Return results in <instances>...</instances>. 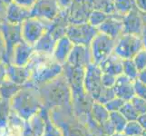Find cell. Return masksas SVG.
Returning a JSON list of instances; mask_svg holds the SVG:
<instances>
[{
	"label": "cell",
	"mask_w": 146,
	"mask_h": 136,
	"mask_svg": "<svg viewBox=\"0 0 146 136\" xmlns=\"http://www.w3.org/2000/svg\"><path fill=\"white\" fill-rule=\"evenodd\" d=\"M61 8L56 0H36L30 8V17L52 21L57 16Z\"/></svg>",
	"instance_id": "cell-11"
},
{
	"label": "cell",
	"mask_w": 146,
	"mask_h": 136,
	"mask_svg": "<svg viewBox=\"0 0 146 136\" xmlns=\"http://www.w3.org/2000/svg\"><path fill=\"white\" fill-rule=\"evenodd\" d=\"M109 120L113 124L115 131H116L117 133L123 132L125 125L127 123L126 119L123 117V115L119 111H117V112H110Z\"/></svg>",
	"instance_id": "cell-32"
},
{
	"label": "cell",
	"mask_w": 146,
	"mask_h": 136,
	"mask_svg": "<svg viewBox=\"0 0 146 136\" xmlns=\"http://www.w3.org/2000/svg\"><path fill=\"white\" fill-rule=\"evenodd\" d=\"M93 114H94V118L96 119L99 123L103 124L104 122H106V121L109 119L110 113L108 112V110L104 107V104L95 101L93 105Z\"/></svg>",
	"instance_id": "cell-31"
},
{
	"label": "cell",
	"mask_w": 146,
	"mask_h": 136,
	"mask_svg": "<svg viewBox=\"0 0 146 136\" xmlns=\"http://www.w3.org/2000/svg\"><path fill=\"white\" fill-rule=\"evenodd\" d=\"M119 112L123 115V117L125 119L129 120V121L137 120V118L139 117L138 113L135 111V109L133 108L132 103H130V101L124 103V104L122 106V108L119 110Z\"/></svg>",
	"instance_id": "cell-34"
},
{
	"label": "cell",
	"mask_w": 146,
	"mask_h": 136,
	"mask_svg": "<svg viewBox=\"0 0 146 136\" xmlns=\"http://www.w3.org/2000/svg\"><path fill=\"white\" fill-rule=\"evenodd\" d=\"M110 15L105 14L102 11H99V10H94L93 9L92 12L90 13L89 17H88V21L87 23L91 25L94 27H98L100 25H102L105 20L108 18Z\"/></svg>",
	"instance_id": "cell-33"
},
{
	"label": "cell",
	"mask_w": 146,
	"mask_h": 136,
	"mask_svg": "<svg viewBox=\"0 0 146 136\" xmlns=\"http://www.w3.org/2000/svg\"><path fill=\"white\" fill-rule=\"evenodd\" d=\"M63 74L71 90L72 100H81L86 94L84 88V67L74 66L67 63L63 64Z\"/></svg>",
	"instance_id": "cell-4"
},
{
	"label": "cell",
	"mask_w": 146,
	"mask_h": 136,
	"mask_svg": "<svg viewBox=\"0 0 146 136\" xmlns=\"http://www.w3.org/2000/svg\"><path fill=\"white\" fill-rule=\"evenodd\" d=\"M139 116L140 117H138L137 120L139 119V122L140 123H140L141 126H143L144 129H146V113H143V114L139 115Z\"/></svg>",
	"instance_id": "cell-48"
},
{
	"label": "cell",
	"mask_w": 146,
	"mask_h": 136,
	"mask_svg": "<svg viewBox=\"0 0 146 136\" xmlns=\"http://www.w3.org/2000/svg\"><path fill=\"white\" fill-rule=\"evenodd\" d=\"M7 9V4L5 2V0H0V19L5 21L6 19V14Z\"/></svg>",
	"instance_id": "cell-42"
},
{
	"label": "cell",
	"mask_w": 146,
	"mask_h": 136,
	"mask_svg": "<svg viewBox=\"0 0 146 136\" xmlns=\"http://www.w3.org/2000/svg\"><path fill=\"white\" fill-rule=\"evenodd\" d=\"M93 9L99 10L107 15L115 13L113 0H93Z\"/></svg>",
	"instance_id": "cell-29"
},
{
	"label": "cell",
	"mask_w": 146,
	"mask_h": 136,
	"mask_svg": "<svg viewBox=\"0 0 146 136\" xmlns=\"http://www.w3.org/2000/svg\"><path fill=\"white\" fill-rule=\"evenodd\" d=\"M2 23H3V20L0 19V29H1V27H2Z\"/></svg>",
	"instance_id": "cell-51"
},
{
	"label": "cell",
	"mask_w": 146,
	"mask_h": 136,
	"mask_svg": "<svg viewBox=\"0 0 146 136\" xmlns=\"http://www.w3.org/2000/svg\"><path fill=\"white\" fill-rule=\"evenodd\" d=\"M66 63L74 66H82L85 68L89 64L92 63L91 51L89 46L74 44L67 57Z\"/></svg>",
	"instance_id": "cell-15"
},
{
	"label": "cell",
	"mask_w": 146,
	"mask_h": 136,
	"mask_svg": "<svg viewBox=\"0 0 146 136\" xmlns=\"http://www.w3.org/2000/svg\"><path fill=\"white\" fill-rule=\"evenodd\" d=\"M98 65L103 73L113 74L114 76L123 74V59L113 53Z\"/></svg>",
	"instance_id": "cell-22"
},
{
	"label": "cell",
	"mask_w": 146,
	"mask_h": 136,
	"mask_svg": "<svg viewBox=\"0 0 146 136\" xmlns=\"http://www.w3.org/2000/svg\"><path fill=\"white\" fill-rule=\"evenodd\" d=\"M50 21L29 17L21 24V34L23 41L34 46L43 34L47 31Z\"/></svg>",
	"instance_id": "cell-7"
},
{
	"label": "cell",
	"mask_w": 146,
	"mask_h": 136,
	"mask_svg": "<svg viewBox=\"0 0 146 136\" xmlns=\"http://www.w3.org/2000/svg\"><path fill=\"white\" fill-rule=\"evenodd\" d=\"M123 34H130L134 36H141L144 27L143 20L141 17L140 11L135 7L126 14L123 17Z\"/></svg>",
	"instance_id": "cell-14"
},
{
	"label": "cell",
	"mask_w": 146,
	"mask_h": 136,
	"mask_svg": "<svg viewBox=\"0 0 146 136\" xmlns=\"http://www.w3.org/2000/svg\"><path fill=\"white\" fill-rule=\"evenodd\" d=\"M93 10V0H74L69 7V25L87 23L90 13Z\"/></svg>",
	"instance_id": "cell-12"
},
{
	"label": "cell",
	"mask_w": 146,
	"mask_h": 136,
	"mask_svg": "<svg viewBox=\"0 0 146 136\" xmlns=\"http://www.w3.org/2000/svg\"><path fill=\"white\" fill-rule=\"evenodd\" d=\"M113 89L115 91L116 97L124 100L125 102H128L135 95L133 81L125 76L124 74L118 75L116 77Z\"/></svg>",
	"instance_id": "cell-18"
},
{
	"label": "cell",
	"mask_w": 146,
	"mask_h": 136,
	"mask_svg": "<svg viewBox=\"0 0 146 136\" xmlns=\"http://www.w3.org/2000/svg\"><path fill=\"white\" fill-rule=\"evenodd\" d=\"M7 79V64L0 61V84Z\"/></svg>",
	"instance_id": "cell-44"
},
{
	"label": "cell",
	"mask_w": 146,
	"mask_h": 136,
	"mask_svg": "<svg viewBox=\"0 0 146 136\" xmlns=\"http://www.w3.org/2000/svg\"><path fill=\"white\" fill-rule=\"evenodd\" d=\"M22 88V85L15 84L7 78L0 84V99L11 100Z\"/></svg>",
	"instance_id": "cell-25"
},
{
	"label": "cell",
	"mask_w": 146,
	"mask_h": 136,
	"mask_svg": "<svg viewBox=\"0 0 146 136\" xmlns=\"http://www.w3.org/2000/svg\"><path fill=\"white\" fill-rule=\"evenodd\" d=\"M123 17L116 13L110 15L108 18L97 27L98 32L116 40L123 33Z\"/></svg>",
	"instance_id": "cell-13"
},
{
	"label": "cell",
	"mask_w": 146,
	"mask_h": 136,
	"mask_svg": "<svg viewBox=\"0 0 146 136\" xmlns=\"http://www.w3.org/2000/svg\"><path fill=\"white\" fill-rule=\"evenodd\" d=\"M142 49H143V44L141 36L123 34L116 39L113 53L123 60L132 59Z\"/></svg>",
	"instance_id": "cell-6"
},
{
	"label": "cell",
	"mask_w": 146,
	"mask_h": 136,
	"mask_svg": "<svg viewBox=\"0 0 146 136\" xmlns=\"http://www.w3.org/2000/svg\"><path fill=\"white\" fill-rule=\"evenodd\" d=\"M41 103L46 107L68 104L72 101L71 90L64 74L37 89Z\"/></svg>",
	"instance_id": "cell-2"
},
{
	"label": "cell",
	"mask_w": 146,
	"mask_h": 136,
	"mask_svg": "<svg viewBox=\"0 0 146 136\" xmlns=\"http://www.w3.org/2000/svg\"><path fill=\"white\" fill-rule=\"evenodd\" d=\"M10 110V100L0 99V136L7 128Z\"/></svg>",
	"instance_id": "cell-26"
},
{
	"label": "cell",
	"mask_w": 146,
	"mask_h": 136,
	"mask_svg": "<svg viewBox=\"0 0 146 136\" xmlns=\"http://www.w3.org/2000/svg\"><path fill=\"white\" fill-rule=\"evenodd\" d=\"M56 41L57 40H55L52 34L46 31L40 37L38 41L34 44L35 52L38 54L52 55Z\"/></svg>",
	"instance_id": "cell-23"
},
{
	"label": "cell",
	"mask_w": 146,
	"mask_h": 136,
	"mask_svg": "<svg viewBox=\"0 0 146 136\" xmlns=\"http://www.w3.org/2000/svg\"><path fill=\"white\" fill-rule=\"evenodd\" d=\"M116 40L102 33H97L90 44L92 63L100 64L106 59L111 54H113Z\"/></svg>",
	"instance_id": "cell-5"
},
{
	"label": "cell",
	"mask_w": 146,
	"mask_h": 136,
	"mask_svg": "<svg viewBox=\"0 0 146 136\" xmlns=\"http://www.w3.org/2000/svg\"><path fill=\"white\" fill-rule=\"evenodd\" d=\"M1 31L5 42H6V57H5V64H11L12 54L14 47L19 43L23 42L22 34H21V25H13L9 24L7 21H3Z\"/></svg>",
	"instance_id": "cell-10"
},
{
	"label": "cell",
	"mask_w": 146,
	"mask_h": 136,
	"mask_svg": "<svg viewBox=\"0 0 146 136\" xmlns=\"http://www.w3.org/2000/svg\"><path fill=\"white\" fill-rule=\"evenodd\" d=\"M5 2H6V3L8 5V4H10V3H12V2H13V0H5Z\"/></svg>",
	"instance_id": "cell-50"
},
{
	"label": "cell",
	"mask_w": 146,
	"mask_h": 136,
	"mask_svg": "<svg viewBox=\"0 0 146 136\" xmlns=\"http://www.w3.org/2000/svg\"><path fill=\"white\" fill-rule=\"evenodd\" d=\"M37 114L40 115V116L44 120V122H46L44 133L42 136H63L62 133L60 132V130L55 127L54 124L51 122V120H50L47 107H46L44 105L42 104V106L40 107Z\"/></svg>",
	"instance_id": "cell-24"
},
{
	"label": "cell",
	"mask_w": 146,
	"mask_h": 136,
	"mask_svg": "<svg viewBox=\"0 0 146 136\" xmlns=\"http://www.w3.org/2000/svg\"><path fill=\"white\" fill-rule=\"evenodd\" d=\"M68 17L69 8L61 9L55 18L50 21L47 31L52 34L55 40H58L66 34V29L69 26Z\"/></svg>",
	"instance_id": "cell-16"
},
{
	"label": "cell",
	"mask_w": 146,
	"mask_h": 136,
	"mask_svg": "<svg viewBox=\"0 0 146 136\" xmlns=\"http://www.w3.org/2000/svg\"><path fill=\"white\" fill-rule=\"evenodd\" d=\"M29 17H31L29 8L23 7L14 2L7 5L5 21L13 25H21L25 20Z\"/></svg>",
	"instance_id": "cell-20"
},
{
	"label": "cell",
	"mask_w": 146,
	"mask_h": 136,
	"mask_svg": "<svg viewBox=\"0 0 146 136\" xmlns=\"http://www.w3.org/2000/svg\"><path fill=\"white\" fill-rule=\"evenodd\" d=\"M124 103H125L124 100L121 99L119 97H115L104 105V107L108 110L109 113L110 112H117V111H119L121 108H122Z\"/></svg>",
	"instance_id": "cell-38"
},
{
	"label": "cell",
	"mask_w": 146,
	"mask_h": 136,
	"mask_svg": "<svg viewBox=\"0 0 146 136\" xmlns=\"http://www.w3.org/2000/svg\"><path fill=\"white\" fill-rule=\"evenodd\" d=\"M56 1L61 9H68L72 6L74 0H56Z\"/></svg>",
	"instance_id": "cell-46"
},
{
	"label": "cell",
	"mask_w": 146,
	"mask_h": 136,
	"mask_svg": "<svg viewBox=\"0 0 146 136\" xmlns=\"http://www.w3.org/2000/svg\"><path fill=\"white\" fill-rule=\"evenodd\" d=\"M141 39H142V42H143V48L146 50V26L144 25V27L143 28V31H142V34H141Z\"/></svg>",
	"instance_id": "cell-49"
},
{
	"label": "cell",
	"mask_w": 146,
	"mask_h": 136,
	"mask_svg": "<svg viewBox=\"0 0 146 136\" xmlns=\"http://www.w3.org/2000/svg\"><path fill=\"white\" fill-rule=\"evenodd\" d=\"M102 70L98 64L94 63L89 64L84 69V88L85 93L90 97L96 101L101 90L103 88L102 84Z\"/></svg>",
	"instance_id": "cell-8"
},
{
	"label": "cell",
	"mask_w": 146,
	"mask_h": 136,
	"mask_svg": "<svg viewBox=\"0 0 146 136\" xmlns=\"http://www.w3.org/2000/svg\"><path fill=\"white\" fill-rule=\"evenodd\" d=\"M116 77L107 73H102V84L104 87H113L116 81Z\"/></svg>",
	"instance_id": "cell-39"
},
{
	"label": "cell",
	"mask_w": 146,
	"mask_h": 136,
	"mask_svg": "<svg viewBox=\"0 0 146 136\" xmlns=\"http://www.w3.org/2000/svg\"><path fill=\"white\" fill-rule=\"evenodd\" d=\"M138 69L132 59L123 60V74L127 76L133 81H135L138 77Z\"/></svg>",
	"instance_id": "cell-30"
},
{
	"label": "cell",
	"mask_w": 146,
	"mask_h": 136,
	"mask_svg": "<svg viewBox=\"0 0 146 136\" xmlns=\"http://www.w3.org/2000/svg\"><path fill=\"white\" fill-rule=\"evenodd\" d=\"M115 97H116V94H115V91L113 87H104L103 86L96 102L102 104H105L106 103H108L109 101H111Z\"/></svg>",
	"instance_id": "cell-35"
},
{
	"label": "cell",
	"mask_w": 146,
	"mask_h": 136,
	"mask_svg": "<svg viewBox=\"0 0 146 136\" xmlns=\"http://www.w3.org/2000/svg\"><path fill=\"white\" fill-rule=\"evenodd\" d=\"M115 13L120 16H125L131 10L135 8L134 0H113Z\"/></svg>",
	"instance_id": "cell-27"
},
{
	"label": "cell",
	"mask_w": 146,
	"mask_h": 136,
	"mask_svg": "<svg viewBox=\"0 0 146 136\" xmlns=\"http://www.w3.org/2000/svg\"><path fill=\"white\" fill-rule=\"evenodd\" d=\"M98 30L88 23L80 25H69L66 29V36L74 44L90 46L92 40L96 36Z\"/></svg>",
	"instance_id": "cell-9"
},
{
	"label": "cell",
	"mask_w": 146,
	"mask_h": 136,
	"mask_svg": "<svg viewBox=\"0 0 146 136\" xmlns=\"http://www.w3.org/2000/svg\"><path fill=\"white\" fill-rule=\"evenodd\" d=\"M27 66L31 72L29 81L23 85L35 89L46 84L63 74V64L54 59L53 55L38 54L35 52Z\"/></svg>",
	"instance_id": "cell-1"
},
{
	"label": "cell",
	"mask_w": 146,
	"mask_h": 136,
	"mask_svg": "<svg viewBox=\"0 0 146 136\" xmlns=\"http://www.w3.org/2000/svg\"><path fill=\"white\" fill-rule=\"evenodd\" d=\"M73 46L74 44L66 36H64L61 38H59L56 41V44H55L52 54L54 59L61 64L66 63L67 57L70 52H71Z\"/></svg>",
	"instance_id": "cell-21"
},
{
	"label": "cell",
	"mask_w": 146,
	"mask_h": 136,
	"mask_svg": "<svg viewBox=\"0 0 146 136\" xmlns=\"http://www.w3.org/2000/svg\"><path fill=\"white\" fill-rule=\"evenodd\" d=\"M6 42H5L4 36L0 31V61L1 62H5V57H6Z\"/></svg>",
	"instance_id": "cell-40"
},
{
	"label": "cell",
	"mask_w": 146,
	"mask_h": 136,
	"mask_svg": "<svg viewBox=\"0 0 146 136\" xmlns=\"http://www.w3.org/2000/svg\"><path fill=\"white\" fill-rule=\"evenodd\" d=\"M22 130H23L22 131V136H35L33 131H32L31 127H30V125H29L27 121L25 122L24 127Z\"/></svg>",
	"instance_id": "cell-43"
},
{
	"label": "cell",
	"mask_w": 146,
	"mask_h": 136,
	"mask_svg": "<svg viewBox=\"0 0 146 136\" xmlns=\"http://www.w3.org/2000/svg\"><path fill=\"white\" fill-rule=\"evenodd\" d=\"M137 80H139L140 82H142L143 84H146V68L141 70L138 73V77Z\"/></svg>",
	"instance_id": "cell-47"
},
{
	"label": "cell",
	"mask_w": 146,
	"mask_h": 136,
	"mask_svg": "<svg viewBox=\"0 0 146 136\" xmlns=\"http://www.w3.org/2000/svg\"><path fill=\"white\" fill-rule=\"evenodd\" d=\"M130 103H132L133 108L138 113L139 115L146 113V100L145 99L139 97L137 95H134V96L130 100Z\"/></svg>",
	"instance_id": "cell-36"
},
{
	"label": "cell",
	"mask_w": 146,
	"mask_h": 136,
	"mask_svg": "<svg viewBox=\"0 0 146 136\" xmlns=\"http://www.w3.org/2000/svg\"><path fill=\"white\" fill-rule=\"evenodd\" d=\"M13 2L23 7L30 9L34 6V4L36 2V0H13Z\"/></svg>",
	"instance_id": "cell-41"
},
{
	"label": "cell",
	"mask_w": 146,
	"mask_h": 136,
	"mask_svg": "<svg viewBox=\"0 0 146 136\" xmlns=\"http://www.w3.org/2000/svg\"><path fill=\"white\" fill-rule=\"evenodd\" d=\"M135 66L137 67L138 71H141L144 68H146V50L143 48L134 55L132 58Z\"/></svg>",
	"instance_id": "cell-37"
},
{
	"label": "cell",
	"mask_w": 146,
	"mask_h": 136,
	"mask_svg": "<svg viewBox=\"0 0 146 136\" xmlns=\"http://www.w3.org/2000/svg\"><path fill=\"white\" fill-rule=\"evenodd\" d=\"M134 4L140 12L146 13V0H134Z\"/></svg>",
	"instance_id": "cell-45"
},
{
	"label": "cell",
	"mask_w": 146,
	"mask_h": 136,
	"mask_svg": "<svg viewBox=\"0 0 146 136\" xmlns=\"http://www.w3.org/2000/svg\"><path fill=\"white\" fill-rule=\"evenodd\" d=\"M28 123L31 127L35 136H42L44 133V125H46V122L44 120L38 115L37 113L32 116L28 121Z\"/></svg>",
	"instance_id": "cell-28"
},
{
	"label": "cell",
	"mask_w": 146,
	"mask_h": 136,
	"mask_svg": "<svg viewBox=\"0 0 146 136\" xmlns=\"http://www.w3.org/2000/svg\"><path fill=\"white\" fill-rule=\"evenodd\" d=\"M31 76V72L27 65L19 66L13 64H7V78L18 85H25Z\"/></svg>",
	"instance_id": "cell-19"
},
{
	"label": "cell",
	"mask_w": 146,
	"mask_h": 136,
	"mask_svg": "<svg viewBox=\"0 0 146 136\" xmlns=\"http://www.w3.org/2000/svg\"><path fill=\"white\" fill-rule=\"evenodd\" d=\"M34 53L35 49L33 45L28 44L24 41L19 43L14 47L11 64L19 65V66H26L29 63Z\"/></svg>",
	"instance_id": "cell-17"
},
{
	"label": "cell",
	"mask_w": 146,
	"mask_h": 136,
	"mask_svg": "<svg viewBox=\"0 0 146 136\" xmlns=\"http://www.w3.org/2000/svg\"><path fill=\"white\" fill-rule=\"evenodd\" d=\"M42 106L37 89L23 86V88L10 100V107L25 121H28L38 113Z\"/></svg>",
	"instance_id": "cell-3"
}]
</instances>
